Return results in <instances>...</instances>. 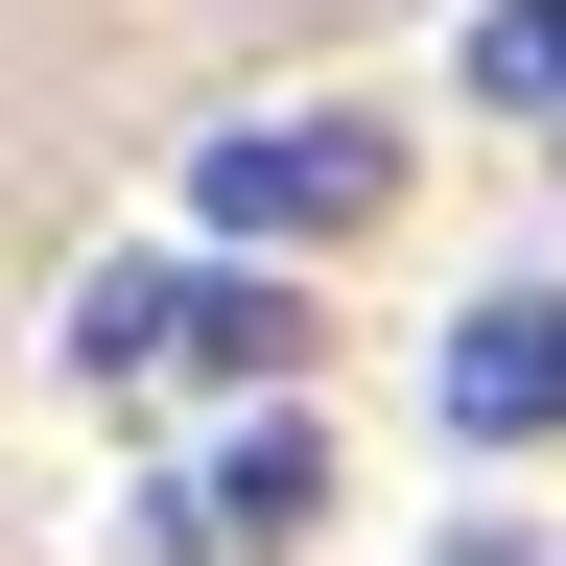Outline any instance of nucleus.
Here are the masks:
<instances>
[{
  "instance_id": "obj_1",
  "label": "nucleus",
  "mask_w": 566,
  "mask_h": 566,
  "mask_svg": "<svg viewBox=\"0 0 566 566\" xmlns=\"http://www.w3.org/2000/svg\"><path fill=\"white\" fill-rule=\"evenodd\" d=\"M71 378L95 401H212V378L307 401V283H260V260H95L71 283Z\"/></svg>"
},
{
  "instance_id": "obj_2",
  "label": "nucleus",
  "mask_w": 566,
  "mask_h": 566,
  "mask_svg": "<svg viewBox=\"0 0 566 566\" xmlns=\"http://www.w3.org/2000/svg\"><path fill=\"white\" fill-rule=\"evenodd\" d=\"M189 212H212V237H237V260H307V237H378V212H401V142L378 118H237V142H189Z\"/></svg>"
},
{
  "instance_id": "obj_3",
  "label": "nucleus",
  "mask_w": 566,
  "mask_h": 566,
  "mask_svg": "<svg viewBox=\"0 0 566 566\" xmlns=\"http://www.w3.org/2000/svg\"><path fill=\"white\" fill-rule=\"evenodd\" d=\"M449 449H566V283H495L449 331Z\"/></svg>"
},
{
  "instance_id": "obj_4",
  "label": "nucleus",
  "mask_w": 566,
  "mask_h": 566,
  "mask_svg": "<svg viewBox=\"0 0 566 566\" xmlns=\"http://www.w3.org/2000/svg\"><path fill=\"white\" fill-rule=\"evenodd\" d=\"M307 520H331V424H307V401H260L237 449L166 495V543H237V566H260V543H307Z\"/></svg>"
},
{
  "instance_id": "obj_5",
  "label": "nucleus",
  "mask_w": 566,
  "mask_h": 566,
  "mask_svg": "<svg viewBox=\"0 0 566 566\" xmlns=\"http://www.w3.org/2000/svg\"><path fill=\"white\" fill-rule=\"evenodd\" d=\"M472 95L520 142H566V0H472Z\"/></svg>"
}]
</instances>
